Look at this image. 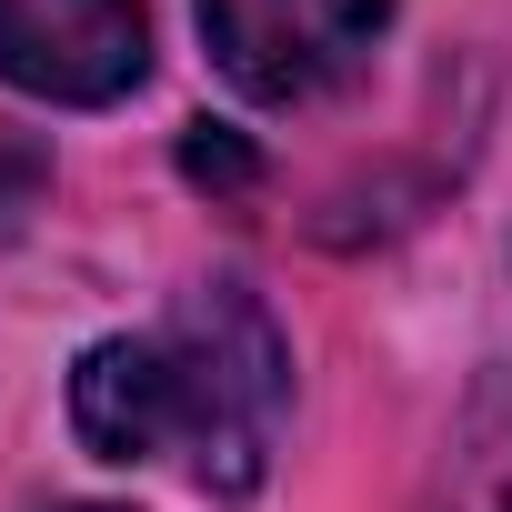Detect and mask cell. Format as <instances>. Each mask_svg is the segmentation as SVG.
Masks as SVG:
<instances>
[{"instance_id": "cell-1", "label": "cell", "mask_w": 512, "mask_h": 512, "mask_svg": "<svg viewBox=\"0 0 512 512\" xmlns=\"http://www.w3.org/2000/svg\"><path fill=\"white\" fill-rule=\"evenodd\" d=\"M151 342L171 372V452L211 492H251L272 462L282 402H292V352H282L272 312L241 282H201V292H181V312Z\"/></svg>"}, {"instance_id": "cell-2", "label": "cell", "mask_w": 512, "mask_h": 512, "mask_svg": "<svg viewBox=\"0 0 512 512\" xmlns=\"http://www.w3.org/2000/svg\"><path fill=\"white\" fill-rule=\"evenodd\" d=\"M392 0H201V41L251 101H322L372 61Z\"/></svg>"}, {"instance_id": "cell-3", "label": "cell", "mask_w": 512, "mask_h": 512, "mask_svg": "<svg viewBox=\"0 0 512 512\" xmlns=\"http://www.w3.org/2000/svg\"><path fill=\"white\" fill-rule=\"evenodd\" d=\"M151 71L141 0H0V81L31 101H121Z\"/></svg>"}, {"instance_id": "cell-4", "label": "cell", "mask_w": 512, "mask_h": 512, "mask_svg": "<svg viewBox=\"0 0 512 512\" xmlns=\"http://www.w3.org/2000/svg\"><path fill=\"white\" fill-rule=\"evenodd\" d=\"M71 422L101 462H161L171 452V372H161V342L151 332H121V342H91L81 372H71Z\"/></svg>"}, {"instance_id": "cell-5", "label": "cell", "mask_w": 512, "mask_h": 512, "mask_svg": "<svg viewBox=\"0 0 512 512\" xmlns=\"http://www.w3.org/2000/svg\"><path fill=\"white\" fill-rule=\"evenodd\" d=\"M181 171H191V181H211V191H241V181H251V151H241L231 131H211V121H201V131L181 141Z\"/></svg>"}, {"instance_id": "cell-6", "label": "cell", "mask_w": 512, "mask_h": 512, "mask_svg": "<svg viewBox=\"0 0 512 512\" xmlns=\"http://www.w3.org/2000/svg\"><path fill=\"white\" fill-rule=\"evenodd\" d=\"M81 512H101V502H81Z\"/></svg>"}]
</instances>
